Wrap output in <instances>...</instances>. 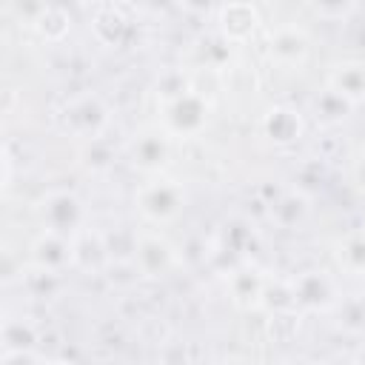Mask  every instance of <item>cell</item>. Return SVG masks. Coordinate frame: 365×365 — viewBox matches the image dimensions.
Returning a JSON list of instances; mask_svg holds the SVG:
<instances>
[{"label": "cell", "mask_w": 365, "mask_h": 365, "mask_svg": "<svg viewBox=\"0 0 365 365\" xmlns=\"http://www.w3.org/2000/svg\"><path fill=\"white\" fill-rule=\"evenodd\" d=\"M54 120H57V128H60L63 137L86 145V143L106 140V134L111 128V120H114V111H111V106L106 103L103 94L86 88V91H77V94L66 97L63 106L57 108Z\"/></svg>", "instance_id": "cell-1"}, {"label": "cell", "mask_w": 365, "mask_h": 365, "mask_svg": "<svg viewBox=\"0 0 365 365\" xmlns=\"http://www.w3.org/2000/svg\"><path fill=\"white\" fill-rule=\"evenodd\" d=\"M131 202H134L143 225L165 228V225L177 222L182 217V211L188 208V188L182 180H177L171 174H157V177H145L143 182H137Z\"/></svg>", "instance_id": "cell-2"}, {"label": "cell", "mask_w": 365, "mask_h": 365, "mask_svg": "<svg viewBox=\"0 0 365 365\" xmlns=\"http://www.w3.org/2000/svg\"><path fill=\"white\" fill-rule=\"evenodd\" d=\"M211 117L214 103L202 88H197V83L177 97L157 103V125L177 143L202 137L211 125Z\"/></svg>", "instance_id": "cell-3"}, {"label": "cell", "mask_w": 365, "mask_h": 365, "mask_svg": "<svg viewBox=\"0 0 365 365\" xmlns=\"http://www.w3.org/2000/svg\"><path fill=\"white\" fill-rule=\"evenodd\" d=\"M34 222L40 231H51L60 237L77 240L83 231L91 228V211L86 200L74 188H48L31 205Z\"/></svg>", "instance_id": "cell-4"}, {"label": "cell", "mask_w": 365, "mask_h": 365, "mask_svg": "<svg viewBox=\"0 0 365 365\" xmlns=\"http://www.w3.org/2000/svg\"><path fill=\"white\" fill-rule=\"evenodd\" d=\"M131 265L145 279H165L182 268V254L163 228L140 225L131 234Z\"/></svg>", "instance_id": "cell-5"}, {"label": "cell", "mask_w": 365, "mask_h": 365, "mask_svg": "<svg viewBox=\"0 0 365 365\" xmlns=\"http://www.w3.org/2000/svg\"><path fill=\"white\" fill-rule=\"evenodd\" d=\"M174 151H177V140H171L157 123L140 125L125 143V160L143 177L168 174L174 163Z\"/></svg>", "instance_id": "cell-6"}, {"label": "cell", "mask_w": 365, "mask_h": 365, "mask_svg": "<svg viewBox=\"0 0 365 365\" xmlns=\"http://www.w3.org/2000/svg\"><path fill=\"white\" fill-rule=\"evenodd\" d=\"M311 51H314V40L305 26L285 20L265 29V54L274 68L291 71V74L302 71L311 60Z\"/></svg>", "instance_id": "cell-7"}, {"label": "cell", "mask_w": 365, "mask_h": 365, "mask_svg": "<svg viewBox=\"0 0 365 365\" xmlns=\"http://www.w3.org/2000/svg\"><path fill=\"white\" fill-rule=\"evenodd\" d=\"M26 268L34 277H63L77 268V248L71 237H60L51 231H37L26 245Z\"/></svg>", "instance_id": "cell-8"}, {"label": "cell", "mask_w": 365, "mask_h": 365, "mask_svg": "<svg viewBox=\"0 0 365 365\" xmlns=\"http://www.w3.org/2000/svg\"><path fill=\"white\" fill-rule=\"evenodd\" d=\"M288 285H291L297 311H328L331 314L345 297L336 274H331L328 268H305Z\"/></svg>", "instance_id": "cell-9"}, {"label": "cell", "mask_w": 365, "mask_h": 365, "mask_svg": "<svg viewBox=\"0 0 365 365\" xmlns=\"http://www.w3.org/2000/svg\"><path fill=\"white\" fill-rule=\"evenodd\" d=\"M257 131L268 145L291 148L305 137V117L288 103H274L259 114Z\"/></svg>", "instance_id": "cell-10"}, {"label": "cell", "mask_w": 365, "mask_h": 365, "mask_svg": "<svg viewBox=\"0 0 365 365\" xmlns=\"http://www.w3.org/2000/svg\"><path fill=\"white\" fill-rule=\"evenodd\" d=\"M271 279L265 277V271L254 262H240L228 271L225 288H228V299L234 302V308L240 311H257L265 305V294H268Z\"/></svg>", "instance_id": "cell-11"}, {"label": "cell", "mask_w": 365, "mask_h": 365, "mask_svg": "<svg viewBox=\"0 0 365 365\" xmlns=\"http://www.w3.org/2000/svg\"><path fill=\"white\" fill-rule=\"evenodd\" d=\"M14 9L23 14L26 29L46 43H60L71 31V14L57 3H23Z\"/></svg>", "instance_id": "cell-12"}, {"label": "cell", "mask_w": 365, "mask_h": 365, "mask_svg": "<svg viewBox=\"0 0 365 365\" xmlns=\"http://www.w3.org/2000/svg\"><path fill=\"white\" fill-rule=\"evenodd\" d=\"M259 29H262V14H259L257 6H251V3H222V6H217V31L228 43L242 46Z\"/></svg>", "instance_id": "cell-13"}, {"label": "cell", "mask_w": 365, "mask_h": 365, "mask_svg": "<svg viewBox=\"0 0 365 365\" xmlns=\"http://www.w3.org/2000/svg\"><path fill=\"white\" fill-rule=\"evenodd\" d=\"M325 88L339 94L354 108L365 103V60L362 57H345L336 60L325 71Z\"/></svg>", "instance_id": "cell-14"}, {"label": "cell", "mask_w": 365, "mask_h": 365, "mask_svg": "<svg viewBox=\"0 0 365 365\" xmlns=\"http://www.w3.org/2000/svg\"><path fill=\"white\" fill-rule=\"evenodd\" d=\"M91 31L100 46L106 48H123L134 34V20L123 6H94L91 14Z\"/></svg>", "instance_id": "cell-15"}, {"label": "cell", "mask_w": 365, "mask_h": 365, "mask_svg": "<svg viewBox=\"0 0 365 365\" xmlns=\"http://www.w3.org/2000/svg\"><path fill=\"white\" fill-rule=\"evenodd\" d=\"M268 214H271V222H277L282 231H297L311 217V200L299 188H288L271 200Z\"/></svg>", "instance_id": "cell-16"}, {"label": "cell", "mask_w": 365, "mask_h": 365, "mask_svg": "<svg viewBox=\"0 0 365 365\" xmlns=\"http://www.w3.org/2000/svg\"><path fill=\"white\" fill-rule=\"evenodd\" d=\"M331 254H334V265L342 277H365V228L336 237Z\"/></svg>", "instance_id": "cell-17"}, {"label": "cell", "mask_w": 365, "mask_h": 365, "mask_svg": "<svg viewBox=\"0 0 365 365\" xmlns=\"http://www.w3.org/2000/svg\"><path fill=\"white\" fill-rule=\"evenodd\" d=\"M3 351H40V325L31 317L9 314L3 319Z\"/></svg>", "instance_id": "cell-18"}, {"label": "cell", "mask_w": 365, "mask_h": 365, "mask_svg": "<svg viewBox=\"0 0 365 365\" xmlns=\"http://www.w3.org/2000/svg\"><path fill=\"white\" fill-rule=\"evenodd\" d=\"M74 248H77V268L83 271H103L108 262H111V254H108V245H106V237L100 231H83L77 240H74Z\"/></svg>", "instance_id": "cell-19"}, {"label": "cell", "mask_w": 365, "mask_h": 365, "mask_svg": "<svg viewBox=\"0 0 365 365\" xmlns=\"http://www.w3.org/2000/svg\"><path fill=\"white\" fill-rule=\"evenodd\" d=\"M314 114H317V120L322 123V125H339V123H345L348 117H351V111H354V106L351 103H345L339 94H334L331 88H319L317 91V97H314Z\"/></svg>", "instance_id": "cell-20"}, {"label": "cell", "mask_w": 365, "mask_h": 365, "mask_svg": "<svg viewBox=\"0 0 365 365\" xmlns=\"http://www.w3.org/2000/svg\"><path fill=\"white\" fill-rule=\"evenodd\" d=\"M331 314L339 331H345L348 336H365V299L362 297H342Z\"/></svg>", "instance_id": "cell-21"}, {"label": "cell", "mask_w": 365, "mask_h": 365, "mask_svg": "<svg viewBox=\"0 0 365 365\" xmlns=\"http://www.w3.org/2000/svg\"><path fill=\"white\" fill-rule=\"evenodd\" d=\"M80 157H83V165L91 174H100V171L111 168V163H114V151H111L108 140H97V143L80 145Z\"/></svg>", "instance_id": "cell-22"}, {"label": "cell", "mask_w": 365, "mask_h": 365, "mask_svg": "<svg viewBox=\"0 0 365 365\" xmlns=\"http://www.w3.org/2000/svg\"><path fill=\"white\" fill-rule=\"evenodd\" d=\"M51 359H46L40 351H3L0 365H48Z\"/></svg>", "instance_id": "cell-23"}, {"label": "cell", "mask_w": 365, "mask_h": 365, "mask_svg": "<svg viewBox=\"0 0 365 365\" xmlns=\"http://www.w3.org/2000/svg\"><path fill=\"white\" fill-rule=\"evenodd\" d=\"M348 177H351V185L365 197V151H359V154H354V157H351Z\"/></svg>", "instance_id": "cell-24"}, {"label": "cell", "mask_w": 365, "mask_h": 365, "mask_svg": "<svg viewBox=\"0 0 365 365\" xmlns=\"http://www.w3.org/2000/svg\"><path fill=\"white\" fill-rule=\"evenodd\" d=\"M274 365H319V362L305 356V354H288V356H279Z\"/></svg>", "instance_id": "cell-25"}, {"label": "cell", "mask_w": 365, "mask_h": 365, "mask_svg": "<svg viewBox=\"0 0 365 365\" xmlns=\"http://www.w3.org/2000/svg\"><path fill=\"white\" fill-rule=\"evenodd\" d=\"M319 365H365L359 356H348V354H339V356H331V359H325V362H319Z\"/></svg>", "instance_id": "cell-26"}, {"label": "cell", "mask_w": 365, "mask_h": 365, "mask_svg": "<svg viewBox=\"0 0 365 365\" xmlns=\"http://www.w3.org/2000/svg\"><path fill=\"white\" fill-rule=\"evenodd\" d=\"M48 365H68V362H48Z\"/></svg>", "instance_id": "cell-27"}]
</instances>
